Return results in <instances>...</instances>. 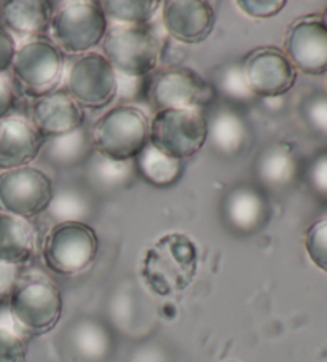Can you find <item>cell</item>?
<instances>
[{
	"label": "cell",
	"mask_w": 327,
	"mask_h": 362,
	"mask_svg": "<svg viewBox=\"0 0 327 362\" xmlns=\"http://www.w3.org/2000/svg\"><path fill=\"white\" fill-rule=\"evenodd\" d=\"M37 230L26 219L0 212V262L23 267L37 251Z\"/></svg>",
	"instance_id": "obj_20"
},
{
	"label": "cell",
	"mask_w": 327,
	"mask_h": 362,
	"mask_svg": "<svg viewBox=\"0 0 327 362\" xmlns=\"http://www.w3.org/2000/svg\"><path fill=\"white\" fill-rule=\"evenodd\" d=\"M16 96L13 86L4 76H0V120L11 115V110L15 109Z\"/></svg>",
	"instance_id": "obj_35"
},
{
	"label": "cell",
	"mask_w": 327,
	"mask_h": 362,
	"mask_svg": "<svg viewBox=\"0 0 327 362\" xmlns=\"http://www.w3.org/2000/svg\"><path fill=\"white\" fill-rule=\"evenodd\" d=\"M160 2L155 0H104L101 2L107 21L120 26H142L159 11Z\"/></svg>",
	"instance_id": "obj_26"
},
{
	"label": "cell",
	"mask_w": 327,
	"mask_h": 362,
	"mask_svg": "<svg viewBox=\"0 0 327 362\" xmlns=\"http://www.w3.org/2000/svg\"><path fill=\"white\" fill-rule=\"evenodd\" d=\"M20 273L21 267L2 264L0 262V303H8L15 287L20 283Z\"/></svg>",
	"instance_id": "obj_33"
},
{
	"label": "cell",
	"mask_w": 327,
	"mask_h": 362,
	"mask_svg": "<svg viewBox=\"0 0 327 362\" xmlns=\"http://www.w3.org/2000/svg\"><path fill=\"white\" fill-rule=\"evenodd\" d=\"M53 182L39 168L26 166L0 173V212L34 219L48 209Z\"/></svg>",
	"instance_id": "obj_9"
},
{
	"label": "cell",
	"mask_w": 327,
	"mask_h": 362,
	"mask_svg": "<svg viewBox=\"0 0 327 362\" xmlns=\"http://www.w3.org/2000/svg\"><path fill=\"white\" fill-rule=\"evenodd\" d=\"M206 142L224 157H236L246 151L251 131L244 118L231 107H217L206 115Z\"/></svg>",
	"instance_id": "obj_19"
},
{
	"label": "cell",
	"mask_w": 327,
	"mask_h": 362,
	"mask_svg": "<svg viewBox=\"0 0 327 362\" xmlns=\"http://www.w3.org/2000/svg\"><path fill=\"white\" fill-rule=\"evenodd\" d=\"M42 142L28 118L10 115L0 120V171L29 166L40 155Z\"/></svg>",
	"instance_id": "obj_16"
},
{
	"label": "cell",
	"mask_w": 327,
	"mask_h": 362,
	"mask_svg": "<svg viewBox=\"0 0 327 362\" xmlns=\"http://www.w3.org/2000/svg\"><path fill=\"white\" fill-rule=\"evenodd\" d=\"M103 56L118 76L144 78L159 64L160 43L152 33L141 26L115 24L107 29Z\"/></svg>",
	"instance_id": "obj_7"
},
{
	"label": "cell",
	"mask_w": 327,
	"mask_h": 362,
	"mask_svg": "<svg viewBox=\"0 0 327 362\" xmlns=\"http://www.w3.org/2000/svg\"><path fill=\"white\" fill-rule=\"evenodd\" d=\"M16 54V42L8 30L0 26V76L11 69Z\"/></svg>",
	"instance_id": "obj_34"
},
{
	"label": "cell",
	"mask_w": 327,
	"mask_h": 362,
	"mask_svg": "<svg viewBox=\"0 0 327 362\" xmlns=\"http://www.w3.org/2000/svg\"><path fill=\"white\" fill-rule=\"evenodd\" d=\"M64 72V58L54 43L35 39L16 48L11 74L24 95L42 98L56 90Z\"/></svg>",
	"instance_id": "obj_8"
},
{
	"label": "cell",
	"mask_w": 327,
	"mask_h": 362,
	"mask_svg": "<svg viewBox=\"0 0 327 362\" xmlns=\"http://www.w3.org/2000/svg\"><path fill=\"white\" fill-rule=\"evenodd\" d=\"M214 86L225 99L235 103H249L254 98L240 62H230L219 69L214 77Z\"/></svg>",
	"instance_id": "obj_27"
},
{
	"label": "cell",
	"mask_w": 327,
	"mask_h": 362,
	"mask_svg": "<svg viewBox=\"0 0 327 362\" xmlns=\"http://www.w3.org/2000/svg\"><path fill=\"white\" fill-rule=\"evenodd\" d=\"M305 251L311 264L327 273V217L313 222L305 232Z\"/></svg>",
	"instance_id": "obj_28"
},
{
	"label": "cell",
	"mask_w": 327,
	"mask_h": 362,
	"mask_svg": "<svg viewBox=\"0 0 327 362\" xmlns=\"http://www.w3.org/2000/svg\"><path fill=\"white\" fill-rule=\"evenodd\" d=\"M304 115L314 129L327 134V96L318 95L308 99L304 105Z\"/></svg>",
	"instance_id": "obj_31"
},
{
	"label": "cell",
	"mask_w": 327,
	"mask_h": 362,
	"mask_svg": "<svg viewBox=\"0 0 327 362\" xmlns=\"http://www.w3.org/2000/svg\"><path fill=\"white\" fill-rule=\"evenodd\" d=\"M66 88L81 109H104L117 98V72L103 54L86 53L69 69Z\"/></svg>",
	"instance_id": "obj_10"
},
{
	"label": "cell",
	"mask_w": 327,
	"mask_h": 362,
	"mask_svg": "<svg viewBox=\"0 0 327 362\" xmlns=\"http://www.w3.org/2000/svg\"><path fill=\"white\" fill-rule=\"evenodd\" d=\"M86 182L93 189L110 193L128 187L136 176L134 161H115L104 158L94 152L85 165Z\"/></svg>",
	"instance_id": "obj_23"
},
{
	"label": "cell",
	"mask_w": 327,
	"mask_h": 362,
	"mask_svg": "<svg viewBox=\"0 0 327 362\" xmlns=\"http://www.w3.org/2000/svg\"><path fill=\"white\" fill-rule=\"evenodd\" d=\"M28 345L13 327L0 324V362H26Z\"/></svg>",
	"instance_id": "obj_29"
},
{
	"label": "cell",
	"mask_w": 327,
	"mask_h": 362,
	"mask_svg": "<svg viewBox=\"0 0 327 362\" xmlns=\"http://www.w3.org/2000/svg\"><path fill=\"white\" fill-rule=\"evenodd\" d=\"M216 91L197 72L174 67L155 76L147 86V98L156 110L203 109L212 103Z\"/></svg>",
	"instance_id": "obj_11"
},
{
	"label": "cell",
	"mask_w": 327,
	"mask_h": 362,
	"mask_svg": "<svg viewBox=\"0 0 327 362\" xmlns=\"http://www.w3.org/2000/svg\"><path fill=\"white\" fill-rule=\"evenodd\" d=\"M93 153L91 136L81 127L69 134L43 141L39 157L56 170H72V168L86 165Z\"/></svg>",
	"instance_id": "obj_21"
},
{
	"label": "cell",
	"mask_w": 327,
	"mask_h": 362,
	"mask_svg": "<svg viewBox=\"0 0 327 362\" xmlns=\"http://www.w3.org/2000/svg\"><path fill=\"white\" fill-rule=\"evenodd\" d=\"M29 122L45 141L84 127V110L66 91H53L35 99Z\"/></svg>",
	"instance_id": "obj_15"
},
{
	"label": "cell",
	"mask_w": 327,
	"mask_h": 362,
	"mask_svg": "<svg viewBox=\"0 0 327 362\" xmlns=\"http://www.w3.org/2000/svg\"><path fill=\"white\" fill-rule=\"evenodd\" d=\"M236 7L248 18L267 20L281 13L286 7V2L285 0H238Z\"/></svg>",
	"instance_id": "obj_30"
},
{
	"label": "cell",
	"mask_w": 327,
	"mask_h": 362,
	"mask_svg": "<svg viewBox=\"0 0 327 362\" xmlns=\"http://www.w3.org/2000/svg\"><path fill=\"white\" fill-rule=\"evenodd\" d=\"M99 240L94 228L84 222L54 223L42 246L43 264L59 276H77L96 260Z\"/></svg>",
	"instance_id": "obj_4"
},
{
	"label": "cell",
	"mask_w": 327,
	"mask_h": 362,
	"mask_svg": "<svg viewBox=\"0 0 327 362\" xmlns=\"http://www.w3.org/2000/svg\"><path fill=\"white\" fill-rule=\"evenodd\" d=\"M150 122L134 105H117L107 110L94 124L91 142L94 152L115 161H133L149 144Z\"/></svg>",
	"instance_id": "obj_2"
},
{
	"label": "cell",
	"mask_w": 327,
	"mask_h": 362,
	"mask_svg": "<svg viewBox=\"0 0 327 362\" xmlns=\"http://www.w3.org/2000/svg\"><path fill=\"white\" fill-rule=\"evenodd\" d=\"M53 4L45 0H10L0 8L2 28L23 39H39L52 26Z\"/></svg>",
	"instance_id": "obj_18"
},
{
	"label": "cell",
	"mask_w": 327,
	"mask_h": 362,
	"mask_svg": "<svg viewBox=\"0 0 327 362\" xmlns=\"http://www.w3.org/2000/svg\"><path fill=\"white\" fill-rule=\"evenodd\" d=\"M198 268L197 247L184 235H168L149 249L142 276L159 296H173L192 284Z\"/></svg>",
	"instance_id": "obj_1"
},
{
	"label": "cell",
	"mask_w": 327,
	"mask_h": 362,
	"mask_svg": "<svg viewBox=\"0 0 327 362\" xmlns=\"http://www.w3.org/2000/svg\"><path fill=\"white\" fill-rule=\"evenodd\" d=\"M285 54L295 71L306 76L327 72V28L321 18H300L287 29Z\"/></svg>",
	"instance_id": "obj_13"
},
{
	"label": "cell",
	"mask_w": 327,
	"mask_h": 362,
	"mask_svg": "<svg viewBox=\"0 0 327 362\" xmlns=\"http://www.w3.org/2000/svg\"><path fill=\"white\" fill-rule=\"evenodd\" d=\"M308 182L321 197H327V151L319 153L308 168Z\"/></svg>",
	"instance_id": "obj_32"
},
{
	"label": "cell",
	"mask_w": 327,
	"mask_h": 362,
	"mask_svg": "<svg viewBox=\"0 0 327 362\" xmlns=\"http://www.w3.org/2000/svg\"><path fill=\"white\" fill-rule=\"evenodd\" d=\"M243 64L249 90L257 98H278L292 88L297 78L291 61L278 48H257Z\"/></svg>",
	"instance_id": "obj_12"
},
{
	"label": "cell",
	"mask_w": 327,
	"mask_h": 362,
	"mask_svg": "<svg viewBox=\"0 0 327 362\" xmlns=\"http://www.w3.org/2000/svg\"><path fill=\"white\" fill-rule=\"evenodd\" d=\"M207 124L203 109L160 110L150 122L149 144L166 157L188 160L206 144Z\"/></svg>",
	"instance_id": "obj_6"
},
{
	"label": "cell",
	"mask_w": 327,
	"mask_h": 362,
	"mask_svg": "<svg viewBox=\"0 0 327 362\" xmlns=\"http://www.w3.org/2000/svg\"><path fill=\"white\" fill-rule=\"evenodd\" d=\"M256 176L268 189H282L297 176V160L285 146L267 147L256 160Z\"/></svg>",
	"instance_id": "obj_22"
},
{
	"label": "cell",
	"mask_w": 327,
	"mask_h": 362,
	"mask_svg": "<svg viewBox=\"0 0 327 362\" xmlns=\"http://www.w3.org/2000/svg\"><path fill=\"white\" fill-rule=\"evenodd\" d=\"M161 5L163 28L174 40L195 45L212 33L216 13L205 0H168Z\"/></svg>",
	"instance_id": "obj_14"
},
{
	"label": "cell",
	"mask_w": 327,
	"mask_h": 362,
	"mask_svg": "<svg viewBox=\"0 0 327 362\" xmlns=\"http://www.w3.org/2000/svg\"><path fill=\"white\" fill-rule=\"evenodd\" d=\"M54 223L84 222L93 214V202L86 192L77 187H64L59 192H53L52 203L45 211Z\"/></svg>",
	"instance_id": "obj_25"
},
{
	"label": "cell",
	"mask_w": 327,
	"mask_h": 362,
	"mask_svg": "<svg viewBox=\"0 0 327 362\" xmlns=\"http://www.w3.org/2000/svg\"><path fill=\"white\" fill-rule=\"evenodd\" d=\"M61 291L45 278L18 283L8 300V315L18 334L45 335L58 326L62 316Z\"/></svg>",
	"instance_id": "obj_3"
},
{
	"label": "cell",
	"mask_w": 327,
	"mask_h": 362,
	"mask_svg": "<svg viewBox=\"0 0 327 362\" xmlns=\"http://www.w3.org/2000/svg\"><path fill=\"white\" fill-rule=\"evenodd\" d=\"M268 203L263 192L256 185H235L222 199V217L238 233H254L265 226Z\"/></svg>",
	"instance_id": "obj_17"
},
{
	"label": "cell",
	"mask_w": 327,
	"mask_h": 362,
	"mask_svg": "<svg viewBox=\"0 0 327 362\" xmlns=\"http://www.w3.org/2000/svg\"><path fill=\"white\" fill-rule=\"evenodd\" d=\"M53 8L50 33L56 47L71 54H86L103 43L107 29L101 2L96 0H74L56 4Z\"/></svg>",
	"instance_id": "obj_5"
},
{
	"label": "cell",
	"mask_w": 327,
	"mask_h": 362,
	"mask_svg": "<svg viewBox=\"0 0 327 362\" xmlns=\"http://www.w3.org/2000/svg\"><path fill=\"white\" fill-rule=\"evenodd\" d=\"M133 161L136 173L147 184L159 189L174 185L184 173V161L166 157L150 144H147V147Z\"/></svg>",
	"instance_id": "obj_24"
}]
</instances>
